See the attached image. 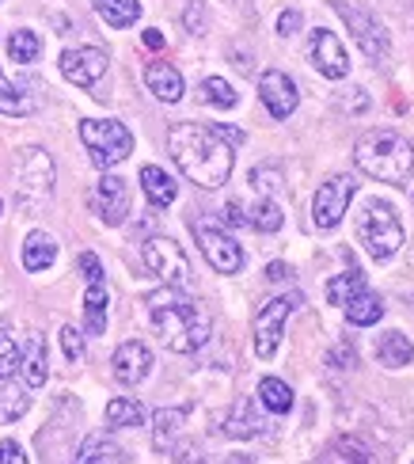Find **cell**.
I'll return each instance as SVG.
<instances>
[{
  "instance_id": "cell-28",
  "label": "cell",
  "mask_w": 414,
  "mask_h": 464,
  "mask_svg": "<svg viewBox=\"0 0 414 464\" xmlns=\"http://www.w3.org/2000/svg\"><path fill=\"white\" fill-rule=\"evenodd\" d=\"M320 464H372V460L358 438H334L327 446V453L320 457Z\"/></svg>"
},
{
  "instance_id": "cell-26",
  "label": "cell",
  "mask_w": 414,
  "mask_h": 464,
  "mask_svg": "<svg viewBox=\"0 0 414 464\" xmlns=\"http://www.w3.org/2000/svg\"><path fill=\"white\" fill-rule=\"evenodd\" d=\"M380 316H384V301L377 294H369V289H361V294H353L346 301V320L353 327H372Z\"/></svg>"
},
{
  "instance_id": "cell-14",
  "label": "cell",
  "mask_w": 414,
  "mask_h": 464,
  "mask_svg": "<svg viewBox=\"0 0 414 464\" xmlns=\"http://www.w3.org/2000/svg\"><path fill=\"white\" fill-rule=\"evenodd\" d=\"M259 95H263V103H266V111L274 114V119H289L301 103L297 84H293V76L282 72V69H266L259 76Z\"/></svg>"
},
{
  "instance_id": "cell-19",
  "label": "cell",
  "mask_w": 414,
  "mask_h": 464,
  "mask_svg": "<svg viewBox=\"0 0 414 464\" xmlns=\"http://www.w3.org/2000/svg\"><path fill=\"white\" fill-rule=\"evenodd\" d=\"M141 187H145V198L156 206V209H168L179 195V183H175L160 164H145L141 168Z\"/></svg>"
},
{
  "instance_id": "cell-6",
  "label": "cell",
  "mask_w": 414,
  "mask_h": 464,
  "mask_svg": "<svg viewBox=\"0 0 414 464\" xmlns=\"http://www.w3.org/2000/svg\"><path fill=\"white\" fill-rule=\"evenodd\" d=\"M331 8L339 12V19L350 27L353 43L361 46L365 57H372V62H384V57L391 53V34H388V27L372 12L358 8V5H346V0H331Z\"/></svg>"
},
{
  "instance_id": "cell-34",
  "label": "cell",
  "mask_w": 414,
  "mask_h": 464,
  "mask_svg": "<svg viewBox=\"0 0 414 464\" xmlns=\"http://www.w3.org/2000/svg\"><path fill=\"white\" fill-rule=\"evenodd\" d=\"M282 206L274 202V198H259L251 206V214H247V225L251 228H259V232H278L282 228Z\"/></svg>"
},
{
  "instance_id": "cell-39",
  "label": "cell",
  "mask_w": 414,
  "mask_h": 464,
  "mask_svg": "<svg viewBox=\"0 0 414 464\" xmlns=\"http://www.w3.org/2000/svg\"><path fill=\"white\" fill-rule=\"evenodd\" d=\"M62 351H65V358L76 365V362H84V335L76 332V327H62Z\"/></svg>"
},
{
  "instance_id": "cell-49",
  "label": "cell",
  "mask_w": 414,
  "mask_h": 464,
  "mask_svg": "<svg viewBox=\"0 0 414 464\" xmlns=\"http://www.w3.org/2000/svg\"><path fill=\"white\" fill-rule=\"evenodd\" d=\"M225 221H228V225H247V218L240 214V202H228V206H225Z\"/></svg>"
},
{
  "instance_id": "cell-32",
  "label": "cell",
  "mask_w": 414,
  "mask_h": 464,
  "mask_svg": "<svg viewBox=\"0 0 414 464\" xmlns=\"http://www.w3.org/2000/svg\"><path fill=\"white\" fill-rule=\"evenodd\" d=\"M361 289H365V275L358 266H350V270H342V275H334L327 282V301L331 304H346L353 294H361Z\"/></svg>"
},
{
  "instance_id": "cell-11",
  "label": "cell",
  "mask_w": 414,
  "mask_h": 464,
  "mask_svg": "<svg viewBox=\"0 0 414 464\" xmlns=\"http://www.w3.org/2000/svg\"><path fill=\"white\" fill-rule=\"evenodd\" d=\"M353 195H358V183H353L350 176H331L327 183H320V190H315V198H312L315 228H334L339 225L346 218Z\"/></svg>"
},
{
  "instance_id": "cell-16",
  "label": "cell",
  "mask_w": 414,
  "mask_h": 464,
  "mask_svg": "<svg viewBox=\"0 0 414 464\" xmlns=\"http://www.w3.org/2000/svg\"><path fill=\"white\" fill-rule=\"evenodd\" d=\"M111 365H114V377L122 381V384H141V381L152 373V351H149L145 343L130 339V343H122V346L114 351Z\"/></svg>"
},
{
  "instance_id": "cell-30",
  "label": "cell",
  "mask_w": 414,
  "mask_h": 464,
  "mask_svg": "<svg viewBox=\"0 0 414 464\" xmlns=\"http://www.w3.org/2000/svg\"><path fill=\"white\" fill-rule=\"evenodd\" d=\"M145 422V411H141V403L137 400H126V396H118L107 403V427L111 430H126V427H141Z\"/></svg>"
},
{
  "instance_id": "cell-17",
  "label": "cell",
  "mask_w": 414,
  "mask_h": 464,
  "mask_svg": "<svg viewBox=\"0 0 414 464\" xmlns=\"http://www.w3.org/2000/svg\"><path fill=\"white\" fill-rule=\"evenodd\" d=\"M145 84H149V92L156 95V100H164V103H179L183 100V72L175 69L171 62H152L145 69Z\"/></svg>"
},
{
  "instance_id": "cell-48",
  "label": "cell",
  "mask_w": 414,
  "mask_h": 464,
  "mask_svg": "<svg viewBox=\"0 0 414 464\" xmlns=\"http://www.w3.org/2000/svg\"><path fill=\"white\" fill-rule=\"evenodd\" d=\"M175 464H202V453L194 450V446H187V450L175 453Z\"/></svg>"
},
{
  "instance_id": "cell-23",
  "label": "cell",
  "mask_w": 414,
  "mask_h": 464,
  "mask_svg": "<svg viewBox=\"0 0 414 464\" xmlns=\"http://www.w3.org/2000/svg\"><path fill=\"white\" fill-rule=\"evenodd\" d=\"M187 411L190 408H160V411H156V419H152V446L160 453L171 450V441L179 438L183 422H187Z\"/></svg>"
},
{
  "instance_id": "cell-7",
  "label": "cell",
  "mask_w": 414,
  "mask_h": 464,
  "mask_svg": "<svg viewBox=\"0 0 414 464\" xmlns=\"http://www.w3.org/2000/svg\"><path fill=\"white\" fill-rule=\"evenodd\" d=\"M141 259L149 266V275H156L164 285H175V289L190 285V259L171 237H149L141 244Z\"/></svg>"
},
{
  "instance_id": "cell-29",
  "label": "cell",
  "mask_w": 414,
  "mask_h": 464,
  "mask_svg": "<svg viewBox=\"0 0 414 464\" xmlns=\"http://www.w3.org/2000/svg\"><path fill=\"white\" fill-rule=\"evenodd\" d=\"M259 403L266 411H274V415H285L293 408V389L285 381H278V377H263L259 381Z\"/></svg>"
},
{
  "instance_id": "cell-1",
  "label": "cell",
  "mask_w": 414,
  "mask_h": 464,
  "mask_svg": "<svg viewBox=\"0 0 414 464\" xmlns=\"http://www.w3.org/2000/svg\"><path fill=\"white\" fill-rule=\"evenodd\" d=\"M168 152H171L175 168H179L190 183H198L206 190L225 187L232 176V145H225L209 126L175 122L168 130Z\"/></svg>"
},
{
  "instance_id": "cell-20",
  "label": "cell",
  "mask_w": 414,
  "mask_h": 464,
  "mask_svg": "<svg viewBox=\"0 0 414 464\" xmlns=\"http://www.w3.org/2000/svg\"><path fill=\"white\" fill-rule=\"evenodd\" d=\"M221 430L228 434V438H255L263 430V419H259V411H255V400H236L232 408H228V415H225V422H221Z\"/></svg>"
},
{
  "instance_id": "cell-46",
  "label": "cell",
  "mask_w": 414,
  "mask_h": 464,
  "mask_svg": "<svg viewBox=\"0 0 414 464\" xmlns=\"http://www.w3.org/2000/svg\"><path fill=\"white\" fill-rule=\"evenodd\" d=\"M350 92H353V95H346V100H342V107H346V111H358V114H361V111L369 107V95H365L361 88H350Z\"/></svg>"
},
{
  "instance_id": "cell-45",
  "label": "cell",
  "mask_w": 414,
  "mask_h": 464,
  "mask_svg": "<svg viewBox=\"0 0 414 464\" xmlns=\"http://www.w3.org/2000/svg\"><path fill=\"white\" fill-rule=\"evenodd\" d=\"M209 130H213V133H217V138H221L225 145H232V149H236V145H244V130H236V126H221V122L209 126Z\"/></svg>"
},
{
  "instance_id": "cell-21",
  "label": "cell",
  "mask_w": 414,
  "mask_h": 464,
  "mask_svg": "<svg viewBox=\"0 0 414 464\" xmlns=\"http://www.w3.org/2000/svg\"><path fill=\"white\" fill-rule=\"evenodd\" d=\"M53 259H57V240L50 237V232L34 228L31 237L24 240V266L31 270V275H38V270L53 266Z\"/></svg>"
},
{
  "instance_id": "cell-18",
  "label": "cell",
  "mask_w": 414,
  "mask_h": 464,
  "mask_svg": "<svg viewBox=\"0 0 414 464\" xmlns=\"http://www.w3.org/2000/svg\"><path fill=\"white\" fill-rule=\"evenodd\" d=\"M19 373H24L27 389H43V384H46L50 362H46V343H43V335H31L27 346L19 351Z\"/></svg>"
},
{
  "instance_id": "cell-31",
  "label": "cell",
  "mask_w": 414,
  "mask_h": 464,
  "mask_svg": "<svg viewBox=\"0 0 414 464\" xmlns=\"http://www.w3.org/2000/svg\"><path fill=\"white\" fill-rule=\"evenodd\" d=\"M31 411V396L27 389H15V384L8 381H0V422H15V419H24Z\"/></svg>"
},
{
  "instance_id": "cell-3",
  "label": "cell",
  "mask_w": 414,
  "mask_h": 464,
  "mask_svg": "<svg viewBox=\"0 0 414 464\" xmlns=\"http://www.w3.org/2000/svg\"><path fill=\"white\" fill-rule=\"evenodd\" d=\"M353 164L380 183H407L414 176V145L396 130H369L353 145Z\"/></svg>"
},
{
  "instance_id": "cell-43",
  "label": "cell",
  "mask_w": 414,
  "mask_h": 464,
  "mask_svg": "<svg viewBox=\"0 0 414 464\" xmlns=\"http://www.w3.org/2000/svg\"><path fill=\"white\" fill-rule=\"evenodd\" d=\"M331 365L334 370H353V365H358V351H353V346H334L331 351Z\"/></svg>"
},
{
  "instance_id": "cell-37",
  "label": "cell",
  "mask_w": 414,
  "mask_h": 464,
  "mask_svg": "<svg viewBox=\"0 0 414 464\" xmlns=\"http://www.w3.org/2000/svg\"><path fill=\"white\" fill-rule=\"evenodd\" d=\"M12 373H19V346L12 335L0 332V381H8Z\"/></svg>"
},
{
  "instance_id": "cell-40",
  "label": "cell",
  "mask_w": 414,
  "mask_h": 464,
  "mask_svg": "<svg viewBox=\"0 0 414 464\" xmlns=\"http://www.w3.org/2000/svg\"><path fill=\"white\" fill-rule=\"evenodd\" d=\"M183 24H187L190 34H202V31H206V0H187Z\"/></svg>"
},
{
  "instance_id": "cell-51",
  "label": "cell",
  "mask_w": 414,
  "mask_h": 464,
  "mask_svg": "<svg viewBox=\"0 0 414 464\" xmlns=\"http://www.w3.org/2000/svg\"><path fill=\"white\" fill-rule=\"evenodd\" d=\"M0 5H5V0H0Z\"/></svg>"
},
{
  "instance_id": "cell-12",
  "label": "cell",
  "mask_w": 414,
  "mask_h": 464,
  "mask_svg": "<svg viewBox=\"0 0 414 464\" xmlns=\"http://www.w3.org/2000/svg\"><path fill=\"white\" fill-rule=\"evenodd\" d=\"M308 57L320 76H327V81H342V76L350 72V57H346V46L339 43V34L334 31H323L315 27L312 38H308Z\"/></svg>"
},
{
  "instance_id": "cell-9",
  "label": "cell",
  "mask_w": 414,
  "mask_h": 464,
  "mask_svg": "<svg viewBox=\"0 0 414 464\" xmlns=\"http://www.w3.org/2000/svg\"><path fill=\"white\" fill-rule=\"evenodd\" d=\"M297 304H301V294H282L259 308V316H255V354L259 358L278 354V343L285 335V320Z\"/></svg>"
},
{
  "instance_id": "cell-27",
  "label": "cell",
  "mask_w": 414,
  "mask_h": 464,
  "mask_svg": "<svg viewBox=\"0 0 414 464\" xmlns=\"http://www.w3.org/2000/svg\"><path fill=\"white\" fill-rule=\"evenodd\" d=\"M72 464H122V450H118L111 438L91 434V438H84V446L76 450Z\"/></svg>"
},
{
  "instance_id": "cell-33",
  "label": "cell",
  "mask_w": 414,
  "mask_h": 464,
  "mask_svg": "<svg viewBox=\"0 0 414 464\" xmlns=\"http://www.w3.org/2000/svg\"><path fill=\"white\" fill-rule=\"evenodd\" d=\"M38 53H43V38H38L34 31H12L8 38V57L19 65H31L38 62Z\"/></svg>"
},
{
  "instance_id": "cell-35",
  "label": "cell",
  "mask_w": 414,
  "mask_h": 464,
  "mask_svg": "<svg viewBox=\"0 0 414 464\" xmlns=\"http://www.w3.org/2000/svg\"><path fill=\"white\" fill-rule=\"evenodd\" d=\"M202 100L209 107H221V111H232L236 103H240V95H236V88L228 81H221V76H209V81H202Z\"/></svg>"
},
{
  "instance_id": "cell-41",
  "label": "cell",
  "mask_w": 414,
  "mask_h": 464,
  "mask_svg": "<svg viewBox=\"0 0 414 464\" xmlns=\"http://www.w3.org/2000/svg\"><path fill=\"white\" fill-rule=\"evenodd\" d=\"M76 266H81V275H84V282H103V263L91 256V251H84L81 259H76Z\"/></svg>"
},
{
  "instance_id": "cell-42",
  "label": "cell",
  "mask_w": 414,
  "mask_h": 464,
  "mask_svg": "<svg viewBox=\"0 0 414 464\" xmlns=\"http://www.w3.org/2000/svg\"><path fill=\"white\" fill-rule=\"evenodd\" d=\"M0 464H31V460H27V453H24L19 441L5 438V441H0Z\"/></svg>"
},
{
  "instance_id": "cell-5",
  "label": "cell",
  "mask_w": 414,
  "mask_h": 464,
  "mask_svg": "<svg viewBox=\"0 0 414 464\" xmlns=\"http://www.w3.org/2000/svg\"><path fill=\"white\" fill-rule=\"evenodd\" d=\"M358 237H361V244H365V251L372 259H391L403 247V225H400L396 209H391L388 202L372 198L365 206L361 221H358Z\"/></svg>"
},
{
  "instance_id": "cell-38",
  "label": "cell",
  "mask_w": 414,
  "mask_h": 464,
  "mask_svg": "<svg viewBox=\"0 0 414 464\" xmlns=\"http://www.w3.org/2000/svg\"><path fill=\"white\" fill-rule=\"evenodd\" d=\"M251 187L259 190L263 198H270L274 190L282 187V176H278V171H274V168H255V171H251Z\"/></svg>"
},
{
  "instance_id": "cell-15",
  "label": "cell",
  "mask_w": 414,
  "mask_h": 464,
  "mask_svg": "<svg viewBox=\"0 0 414 464\" xmlns=\"http://www.w3.org/2000/svg\"><path fill=\"white\" fill-rule=\"evenodd\" d=\"M107 72V53L95 46H76L62 53V76L76 88H91Z\"/></svg>"
},
{
  "instance_id": "cell-10",
  "label": "cell",
  "mask_w": 414,
  "mask_h": 464,
  "mask_svg": "<svg viewBox=\"0 0 414 464\" xmlns=\"http://www.w3.org/2000/svg\"><path fill=\"white\" fill-rule=\"evenodd\" d=\"M194 240H198L206 263L217 270V275H240L244 266V247L236 244L225 228H217L213 221H194Z\"/></svg>"
},
{
  "instance_id": "cell-24",
  "label": "cell",
  "mask_w": 414,
  "mask_h": 464,
  "mask_svg": "<svg viewBox=\"0 0 414 464\" xmlns=\"http://www.w3.org/2000/svg\"><path fill=\"white\" fill-rule=\"evenodd\" d=\"M107 285L103 282H88V294H84V327L88 335H103L107 332Z\"/></svg>"
},
{
  "instance_id": "cell-47",
  "label": "cell",
  "mask_w": 414,
  "mask_h": 464,
  "mask_svg": "<svg viewBox=\"0 0 414 464\" xmlns=\"http://www.w3.org/2000/svg\"><path fill=\"white\" fill-rule=\"evenodd\" d=\"M289 275H293V270H289L285 263H270V266H266V278H270V282H285Z\"/></svg>"
},
{
  "instance_id": "cell-13",
  "label": "cell",
  "mask_w": 414,
  "mask_h": 464,
  "mask_svg": "<svg viewBox=\"0 0 414 464\" xmlns=\"http://www.w3.org/2000/svg\"><path fill=\"white\" fill-rule=\"evenodd\" d=\"M91 209L103 225H122L130 218V183L118 176H103L91 190Z\"/></svg>"
},
{
  "instance_id": "cell-22",
  "label": "cell",
  "mask_w": 414,
  "mask_h": 464,
  "mask_svg": "<svg viewBox=\"0 0 414 464\" xmlns=\"http://www.w3.org/2000/svg\"><path fill=\"white\" fill-rule=\"evenodd\" d=\"M377 358H380V365H388V370H403V365L414 362V346L403 332H384L377 339Z\"/></svg>"
},
{
  "instance_id": "cell-44",
  "label": "cell",
  "mask_w": 414,
  "mask_h": 464,
  "mask_svg": "<svg viewBox=\"0 0 414 464\" xmlns=\"http://www.w3.org/2000/svg\"><path fill=\"white\" fill-rule=\"evenodd\" d=\"M301 24H304V15H301L297 8H285V12L278 15V34H285V38H289V34H297Z\"/></svg>"
},
{
  "instance_id": "cell-8",
  "label": "cell",
  "mask_w": 414,
  "mask_h": 464,
  "mask_svg": "<svg viewBox=\"0 0 414 464\" xmlns=\"http://www.w3.org/2000/svg\"><path fill=\"white\" fill-rule=\"evenodd\" d=\"M15 183L24 202H46L53 195V160L46 149H24L15 157Z\"/></svg>"
},
{
  "instance_id": "cell-50",
  "label": "cell",
  "mask_w": 414,
  "mask_h": 464,
  "mask_svg": "<svg viewBox=\"0 0 414 464\" xmlns=\"http://www.w3.org/2000/svg\"><path fill=\"white\" fill-rule=\"evenodd\" d=\"M145 46H149V50H160V46H164V34H160V31H145Z\"/></svg>"
},
{
  "instance_id": "cell-4",
  "label": "cell",
  "mask_w": 414,
  "mask_h": 464,
  "mask_svg": "<svg viewBox=\"0 0 414 464\" xmlns=\"http://www.w3.org/2000/svg\"><path fill=\"white\" fill-rule=\"evenodd\" d=\"M81 141L91 152V164L100 171H111L133 152V133L114 122V119H84L81 122Z\"/></svg>"
},
{
  "instance_id": "cell-2",
  "label": "cell",
  "mask_w": 414,
  "mask_h": 464,
  "mask_svg": "<svg viewBox=\"0 0 414 464\" xmlns=\"http://www.w3.org/2000/svg\"><path fill=\"white\" fill-rule=\"evenodd\" d=\"M149 304V320L156 327V335L164 339L168 351L175 354H194L202 351L213 335V320L206 308L187 297V289H175V285H164L156 289V294L145 297Z\"/></svg>"
},
{
  "instance_id": "cell-25",
  "label": "cell",
  "mask_w": 414,
  "mask_h": 464,
  "mask_svg": "<svg viewBox=\"0 0 414 464\" xmlns=\"http://www.w3.org/2000/svg\"><path fill=\"white\" fill-rule=\"evenodd\" d=\"M91 5H95V12H100L103 24L114 27V31H126L141 19V5H137V0H91Z\"/></svg>"
},
{
  "instance_id": "cell-36",
  "label": "cell",
  "mask_w": 414,
  "mask_h": 464,
  "mask_svg": "<svg viewBox=\"0 0 414 464\" xmlns=\"http://www.w3.org/2000/svg\"><path fill=\"white\" fill-rule=\"evenodd\" d=\"M0 111L5 114H31V103L24 100V92H19L5 72H0Z\"/></svg>"
}]
</instances>
